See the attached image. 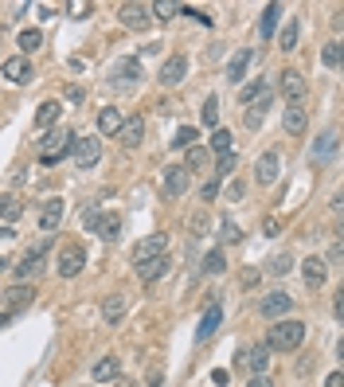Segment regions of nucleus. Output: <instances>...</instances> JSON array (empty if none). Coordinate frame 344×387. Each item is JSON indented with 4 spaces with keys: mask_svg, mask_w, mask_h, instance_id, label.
<instances>
[{
    "mask_svg": "<svg viewBox=\"0 0 344 387\" xmlns=\"http://www.w3.org/2000/svg\"><path fill=\"white\" fill-rule=\"evenodd\" d=\"M262 231H266V235H270V239H274V235H278V231H282V223H278V219H274V215H270V219H266V223H262Z\"/></svg>",
    "mask_w": 344,
    "mask_h": 387,
    "instance_id": "obj_47",
    "label": "nucleus"
},
{
    "mask_svg": "<svg viewBox=\"0 0 344 387\" xmlns=\"http://www.w3.org/2000/svg\"><path fill=\"white\" fill-rule=\"evenodd\" d=\"M43 254H47V239H43L40 246H32V251L20 258V266H16V282L20 286H28L32 278H40V270H43Z\"/></svg>",
    "mask_w": 344,
    "mask_h": 387,
    "instance_id": "obj_6",
    "label": "nucleus"
},
{
    "mask_svg": "<svg viewBox=\"0 0 344 387\" xmlns=\"http://www.w3.org/2000/svg\"><path fill=\"white\" fill-rule=\"evenodd\" d=\"M4 78L16 86L32 83V59H24V55H12V59H4Z\"/></svg>",
    "mask_w": 344,
    "mask_h": 387,
    "instance_id": "obj_17",
    "label": "nucleus"
},
{
    "mask_svg": "<svg viewBox=\"0 0 344 387\" xmlns=\"http://www.w3.org/2000/svg\"><path fill=\"white\" fill-rule=\"evenodd\" d=\"M165 246H168V235H165V231H157V235L141 239V243L134 246V262H149V258H157V254H165Z\"/></svg>",
    "mask_w": 344,
    "mask_h": 387,
    "instance_id": "obj_13",
    "label": "nucleus"
},
{
    "mask_svg": "<svg viewBox=\"0 0 344 387\" xmlns=\"http://www.w3.org/2000/svg\"><path fill=\"white\" fill-rule=\"evenodd\" d=\"M239 239H243V231H239L231 219H223V243H239Z\"/></svg>",
    "mask_w": 344,
    "mask_h": 387,
    "instance_id": "obj_45",
    "label": "nucleus"
},
{
    "mask_svg": "<svg viewBox=\"0 0 344 387\" xmlns=\"http://www.w3.org/2000/svg\"><path fill=\"white\" fill-rule=\"evenodd\" d=\"M118 16H121V24H126V28H134V32H145V28L153 24L149 4H121V8H118Z\"/></svg>",
    "mask_w": 344,
    "mask_h": 387,
    "instance_id": "obj_11",
    "label": "nucleus"
},
{
    "mask_svg": "<svg viewBox=\"0 0 344 387\" xmlns=\"http://www.w3.org/2000/svg\"><path fill=\"white\" fill-rule=\"evenodd\" d=\"M12 235H16L12 227H0V239H12Z\"/></svg>",
    "mask_w": 344,
    "mask_h": 387,
    "instance_id": "obj_57",
    "label": "nucleus"
},
{
    "mask_svg": "<svg viewBox=\"0 0 344 387\" xmlns=\"http://www.w3.org/2000/svg\"><path fill=\"white\" fill-rule=\"evenodd\" d=\"M184 75H188V59H184V55H168L157 78H160V86H180V83H184Z\"/></svg>",
    "mask_w": 344,
    "mask_h": 387,
    "instance_id": "obj_10",
    "label": "nucleus"
},
{
    "mask_svg": "<svg viewBox=\"0 0 344 387\" xmlns=\"http://www.w3.org/2000/svg\"><path fill=\"white\" fill-rule=\"evenodd\" d=\"M59 114H63V106H59V102H43V106L35 109V133H47V129H55Z\"/></svg>",
    "mask_w": 344,
    "mask_h": 387,
    "instance_id": "obj_27",
    "label": "nucleus"
},
{
    "mask_svg": "<svg viewBox=\"0 0 344 387\" xmlns=\"http://www.w3.org/2000/svg\"><path fill=\"white\" fill-rule=\"evenodd\" d=\"M71 157H75L78 169H94V165H98V157H102V141H98V137H75Z\"/></svg>",
    "mask_w": 344,
    "mask_h": 387,
    "instance_id": "obj_9",
    "label": "nucleus"
},
{
    "mask_svg": "<svg viewBox=\"0 0 344 387\" xmlns=\"http://www.w3.org/2000/svg\"><path fill=\"white\" fill-rule=\"evenodd\" d=\"M40 43H43V35L35 32V28H24V32H20V51H24V59L32 55L35 47H40Z\"/></svg>",
    "mask_w": 344,
    "mask_h": 387,
    "instance_id": "obj_37",
    "label": "nucleus"
},
{
    "mask_svg": "<svg viewBox=\"0 0 344 387\" xmlns=\"http://www.w3.org/2000/svg\"><path fill=\"white\" fill-rule=\"evenodd\" d=\"M63 215H67V203H63V200H47V203L40 208V227L51 235V231L63 223Z\"/></svg>",
    "mask_w": 344,
    "mask_h": 387,
    "instance_id": "obj_18",
    "label": "nucleus"
},
{
    "mask_svg": "<svg viewBox=\"0 0 344 387\" xmlns=\"http://www.w3.org/2000/svg\"><path fill=\"white\" fill-rule=\"evenodd\" d=\"M121 126H126V114H121V109L106 106V109L98 114V133H102V137H118Z\"/></svg>",
    "mask_w": 344,
    "mask_h": 387,
    "instance_id": "obj_21",
    "label": "nucleus"
},
{
    "mask_svg": "<svg viewBox=\"0 0 344 387\" xmlns=\"http://www.w3.org/2000/svg\"><path fill=\"white\" fill-rule=\"evenodd\" d=\"M109 78H114V86H137L141 83V63L137 59H118L114 71H109Z\"/></svg>",
    "mask_w": 344,
    "mask_h": 387,
    "instance_id": "obj_12",
    "label": "nucleus"
},
{
    "mask_svg": "<svg viewBox=\"0 0 344 387\" xmlns=\"http://www.w3.org/2000/svg\"><path fill=\"white\" fill-rule=\"evenodd\" d=\"M239 368L251 371V376H266V364H270V348L266 345H254V348H239Z\"/></svg>",
    "mask_w": 344,
    "mask_h": 387,
    "instance_id": "obj_8",
    "label": "nucleus"
},
{
    "mask_svg": "<svg viewBox=\"0 0 344 387\" xmlns=\"http://www.w3.org/2000/svg\"><path fill=\"white\" fill-rule=\"evenodd\" d=\"M20 211H24V203H20L16 196H4V200H0V227H12L20 219Z\"/></svg>",
    "mask_w": 344,
    "mask_h": 387,
    "instance_id": "obj_31",
    "label": "nucleus"
},
{
    "mask_svg": "<svg viewBox=\"0 0 344 387\" xmlns=\"http://www.w3.org/2000/svg\"><path fill=\"white\" fill-rule=\"evenodd\" d=\"M219 325H223V302H219V297H211L208 309H203V317H200V325H196V345H208V340L215 337Z\"/></svg>",
    "mask_w": 344,
    "mask_h": 387,
    "instance_id": "obj_4",
    "label": "nucleus"
},
{
    "mask_svg": "<svg viewBox=\"0 0 344 387\" xmlns=\"http://www.w3.org/2000/svg\"><path fill=\"white\" fill-rule=\"evenodd\" d=\"M168 266H172L168 254H157V258H149V262H137V278H141L145 286H153L157 278H165V274H168Z\"/></svg>",
    "mask_w": 344,
    "mask_h": 387,
    "instance_id": "obj_15",
    "label": "nucleus"
},
{
    "mask_svg": "<svg viewBox=\"0 0 344 387\" xmlns=\"http://www.w3.org/2000/svg\"><path fill=\"white\" fill-rule=\"evenodd\" d=\"M282 83H278V90H282V98L290 102V106H302V98L309 94V83H305L302 71H285V75H278Z\"/></svg>",
    "mask_w": 344,
    "mask_h": 387,
    "instance_id": "obj_7",
    "label": "nucleus"
},
{
    "mask_svg": "<svg viewBox=\"0 0 344 387\" xmlns=\"http://www.w3.org/2000/svg\"><path fill=\"white\" fill-rule=\"evenodd\" d=\"M203 165H208V149H203V145H192V149L184 153V165H180V169H184V172H200Z\"/></svg>",
    "mask_w": 344,
    "mask_h": 387,
    "instance_id": "obj_32",
    "label": "nucleus"
},
{
    "mask_svg": "<svg viewBox=\"0 0 344 387\" xmlns=\"http://www.w3.org/2000/svg\"><path fill=\"white\" fill-rule=\"evenodd\" d=\"M188 231H192V239H203V235H208V215H203V211H196L192 223H188Z\"/></svg>",
    "mask_w": 344,
    "mask_h": 387,
    "instance_id": "obj_43",
    "label": "nucleus"
},
{
    "mask_svg": "<svg viewBox=\"0 0 344 387\" xmlns=\"http://www.w3.org/2000/svg\"><path fill=\"white\" fill-rule=\"evenodd\" d=\"M282 129H285L290 137H302L305 129H309V114H305L302 106H285V109H282Z\"/></svg>",
    "mask_w": 344,
    "mask_h": 387,
    "instance_id": "obj_16",
    "label": "nucleus"
},
{
    "mask_svg": "<svg viewBox=\"0 0 344 387\" xmlns=\"http://www.w3.org/2000/svg\"><path fill=\"white\" fill-rule=\"evenodd\" d=\"M282 4H266V8H262V20H259V35L262 40H270V35L278 32V20H282Z\"/></svg>",
    "mask_w": 344,
    "mask_h": 387,
    "instance_id": "obj_29",
    "label": "nucleus"
},
{
    "mask_svg": "<svg viewBox=\"0 0 344 387\" xmlns=\"http://www.w3.org/2000/svg\"><path fill=\"white\" fill-rule=\"evenodd\" d=\"M302 340H305L302 321L282 317V321H274V325L266 328V340H262V345H266L270 352H294V348H302Z\"/></svg>",
    "mask_w": 344,
    "mask_h": 387,
    "instance_id": "obj_1",
    "label": "nucleus"
},
{
    "mask_svg": "<svg viewBox=\"0 0 344 387\" xmlns=\"http://www.w3.org/2000/svg\"><path fill=\"white\" fill-rule=\"evenodd\" d=\"M336 149H340V141H336V129H328V133H321V137H317V145H313V149H309L313 165H325V160L333 157Z\"/></svg>",
    "mask_w": 344,
    "mask_h": 387,
    "instance_id": "obj_24",
    "label": "nucleus"
},
{
    "mask_svg": "<svg viewBox=\"0 0 344 387\" xmlns=\"http://www.w3.org/2000/svg\"><path fill=\"white\" fill-rule=\"evenodd\" d=\"M126 309H129V297L109 294L106 302H102V321H106V325H118V321L126 317Z\"/></svg>",
    "mask_w": 344,
    "mask_h": 387,
    "instance_id": "obj_25",
    "label": "nucleus"
},
{
    "mask_svg": "<svg viewBox=\"0 0 344 387\" xmlns=\"http://www.w3.org/2000/svg\"><path fill=\"white\" fill-rule=\"evenodd\" d=\"M251 59H254V51H251V47H239L235 55H231V63H227V83H243Z\"/></svg>",
    "mask_w": 344,
    "mask_h": 387,
    "instance_id": "obj_20",
    "label": "nucleus"
},
{
    "mask_svg": "<svg viewBox=\"0 0 344 387\" xmlns=\"http://www.w3.org/2000/svg\"><path fill=\"white\" fill-rule=\"evenodd\" d=\"M86 266V246L83 243H67L59 251V262H55V270H59V278H78Z\"/></svg>",
    "mask_w": 344,
    "mask_h": 387,
    "instance_id": "obj_3",
    "label": "nucleus"
},
{
    "mask_svg": "<svg viewBox=\"0 0 344 387\" xmlns=\"http://www.w3.org/2000/svg\"><path fill=\"white\" fill-rule=\"evenodd\" d=\"M290 309H294V297L285 294V290H274V294H266V297L259 302V317H266V321L290 317Z\"/></svg>",
    "mask_w": 344,
    "mask_h": 387,
    "instance_id": "obj_5",
    "label": "nucleus"
},
{
    "mask_svg": "<svg viewBox=\"0 0 344 387\" xmlns=\"http://www.w3.org/2000/svg\"><path fill=\"white\" fill-rule=\"evenodd\" d=\"M94 231H98L106 243H114V239L121 235V215H118V211H106V215H98V227H94Z\"/></svg>",
    "mask_w": 344,
    "mask_h": 387,
    "instance_id": "obj_30",
    "label": "nucleus"
},
{
    "mask_svg": "<svg viewBox=\"0 0 344 387\" xmlns=\"http://www.w3.org/2000/svg\"><path fill=\"white\" fill-rule=\"evenodd\" d=\"M177 12H180V4H172V0H157V4L149 8V16H157V20H172Z\"/></svg>",
    "mask_w": 344,
    "mask_h": 387,
    "instance_id": "obj_39",
    "label": "nucleus"
},
{
    "mask_svg": "<svg viewBox=\"0 0 344 387\" xmlns=\"http://www.w3.org/2000/svg\"><path fill=\"white\" fill-rule=\"evenodd\" d=\"M192 145H200V133H196V126H180L177 137H172V149H192Z\"/></svg>",
    "mask_w": 344,
    "mask_h": 387,
    "instance_id": "obj_33",
    "label": "nucleus"
},
{
    "mask_svg": "<svg viewBox=\"0 0 344 387\" xmlns=\"http://www.w3.org/2000/svg\"><path fill=\"white\" fill-rule=\"evenodd\" d=\"M243 192H247V188H243V184H239V180H235V184L227 188V200H243Z\"/></svg>",
    "mask_w": 344,
    "mask_h": 387,
    "instance_id": "obj_51",
    "label": "nucleus"
},
{
    "mask_svg": "<svg viewBox=\"0 0 344 387\" xmlns=\"http://www.w3.org/2000/svg\"><path fill=\"white\" fill-rule=\"evenodd\" d=\"M149 387H165V376H160V371H157V368H153V371H149Z\"/></svg>",
    "mask_w": 344,
    "mask_h": 387,
    "instance_id": "obj_55",
    "label": "nucleus"
},
{
    "mask_svg": "<svg viewBox=\"0 0 344 387\" xmlns=\"http://www.w3.org/2000/svg\"><path fill=\"white\" fill-rule=\"evenodd\" d=\"M259 278H262L259 270H247V274H243V286H259Z\"/></svg>",
    "mask_w": 344,
    "mask_h": 387,
    "instance_id": "obj_52",
    "label": "nucleus"
},
{
    "mask_svg": "<svg viewBox=\"0 0 344 387\" xmlns=\"http://www.w3.org/2000/svg\"><path fill=\"white\" fill-rule=\"evenodd\" d=\"M118 387H141L137 379H118Z\"/></svg>",
    "mask_w": 344,
    "mask_h": 387,
    "instance_id": "obj_56",
    "label": "nucleus"
},
{
    "mask_svg": "<svg viewBox=\"0 0 344 387\" xmlns=\"http://www.w3.org/2000/svg\"><path fill=\"white\" fill-rule=\"evenodd\" d=\"M32 297H35L32 286H12V290H4V313L28 309V305H32Z\"/></svg>",
    "mask_w": 344,
    "mask_h": 387,
    "instance_id": "obj_22",
    "label": "nucleus"
},
{
    "mask_svg": "<svg viewBox=\"0 0 344 387\" xmlns=\"http://www.w3.org/2000/svg\"><path fill=\"white\" fill-rule=\"evenodd\" d=\"M290 270H294V258H290V251H285V254H274V258H270V274H278V278H285Z\"/></svg>",
    "mask_w": 344,
    "mask_h": 387,
    "instance_id": "obj_38",
    "label": "nucleus"
},
{
    "mask_svg": "<svg viewBox=\"0 0 344 387\" xmlns=\"http://www.w3.org/2000/svg\"><path fill=\"white\" fill-rule=\"evenodd\" d=\"M211 383L227 387V383H231V371H227V368H215V371H211Z\"/></svg>",
    "mask_w": 344,
    "mask_h": 387,
    "instance_id": "obj_46",
    "label": "nucleus"
},
{
    "mask_svg": "<svg viewBox=\"0 0 344 387\" xmlns=\"http://www.w3.org/2000/svg\"><path fill=\"white\" fill-rule=\"evenodd\" d=\"M328 262H333V266H340V243L328 246Z\"/></svg>",
    "mask_w": 344,
    "mask_h": 387,
    "instance_id": "obj_54",
    "label": "nucleus"
},
{
    "mask_svg": "<svg viewBox=\"0 0 344 387\" xmlns=\"http://www.w3.org/2000/svg\"><path fill=\"white\" fill-rule=\"evenodd\" d=\"M325 387H344V371H328Z\"/></svg>",
    "mask_w": 344,
    "mask_h": 387,
    "instance_id": "obj_50",
    "label": "nucleus"
},
{
    "mask_svg": "<svg viewBox=\"0 0 344 387\" xmlns=\"http://www.w3.org/2000/svg\"><path fill=\"white\" fill-rule=\"evenodd\" d=\"M211 149L223 157V153H231V129H219L215 126V133H211Z\"/></svg>",
    "mask_w": 344,
    "mask_h": 387,
    "instance_id": "obj_40",
    "label": "nucleus"
},
{
    "mask_svg": "<svg viewBox=\"0 0 344 387\" xmlns=\"http://www.w3.org/2000/svg\"><path fill=\"white\" fill-rule=\"evenodd\" d=\"M266 94H270V86H266V78H254V83H251V86H243V90H239V98H243V102H247V106H251V102H254V98H266Z\"/></svg>",
    "mask_w": 344,
    "mask_h": 387,
    "instance_id": "obj_36",
    "label": "nucleus"
},
{
    "mask_svg": "<svg viewBox=\"0 0 344 387\" xmlns=\"http://www.w3.org/2000/svg\"><path fill=\"white\" fill-rule=\"evenodd\" d=\"M231 172H235V153H223V157L215 160V180L231 177Z\"/></svg>",
    "mask_w": 344,
    "mask_h": 387,
    "instance_id": "obj_41",
    "label": "nucleus"
},
{
    "mask_svg": "<svg viewBox=\"0 0 344 387\" xmlns=\"http://www.w3.org/2000/svg\"><path fill=\"white\" fill-rule=\"evenodd\" d=\"M278 47H282V51H294L297 47V20H285V28L278 32Z\"/></svg>",
    "mask_w": 344,
    "mask_h": 387,
    "instance_id": "obj_35",
    "label": "nucleus"
},
{
    "mask_svg": "<svg viewBox=\"0 0 344 387\" xmlns=\"http://www.w3.org/2000/svg\"><path fill=\"white\" fill-rule=\"evenodd\" d=\"M223 266H227L223 246H215V251H208V254H203V274H223Z\"/></svg>",
    "mask_w": 344,
    "mask_h": 387,
    "instance_id": "obj_34",
    "label": "nucleus"
},
{
    "mask_svg": "<svg viewBox=\"0 0 344 387\" xmlns=\"http://www.w3.org/2000/svg\"><path fill=\"white\" fill-rule=\"evenodd\" d=\"M90 376H94V383H109V379H121V360L118 356H106V360H98L90 368Z\"/></svg>",
    "mask_w": 344,
    "mask_h": 387,
    "instance_id": "obj_28",
    "label": "nucleus"
},
{
    "mask_svg": "<svg viewBox=\"0 0 344 387\" xmlns=\"http://www.w3.org/2000/svg\"><path fill=\"white\" fill-rule=\"evenodd\" d=\"M83 223L94 231V227H98V211H94V208H86V211H83Z\"/></svg>",
    "mask_w": 344,
    "mask_h": 387,
    "instance_id": "obj_48",
    "label": "nucleus"
},
{
    "mask_svg": "<svg viewBox=\"0 0 344 387\" xmlns=\"http://www.w3.org/2000/svg\"><path fill=\"white\" fill-rule=\"evenodd\" d=\"M219 196V180H208V184H203V200H215Z\"/></svg>",
    "mask_w": 344,
    "mask_h": 387,
    "instance_id": "obj_49",
    "label": "nucleus"
},
{
    "mask_svg": "<svg viewBox=\"0 0 344 387\" xmlns=\"http://www.w3.org/2000/svg\"><path fill=\"white\" fill-rule=\"evenodd\" d=\"M321 63H325V67H340V43H328V47L321 51Z\"/></svg>",
    "mask_w": 344,
    "mask_h": 387,
    "instance_id": "obj_44",
    "label": "nucleus"
},
{
    "mask_svg": "<svg viewBox=\"0 0 344 387\" xmlns=\"http://www.w3.org/2000/svg\"><path fill=\"white\" fill-rule=\"evenodd\" d=\"M188 192V172L180 169V165H168L165 169V196L168 200H177V196Z\"/></svg>",
    "mask_w": 344,
    "mask_h": 387,
    "instance_id": "obj_19",
    "label": "nucleus"
},
{
    "mask_svg": "<svg viewBox=\"0 0 344 387\" xmlns=\"http://www.w3.org/2000/svg\"><path fill=\"white\" fill-rule=\"evenodd\" d=\"M118 137H121V145H126V149H137V145L145 141V118H141V114H134V118L121 126Z\"/></svg>",
    "mask_w": 344,
    "mask_h": 387,
    "instance_id": "obj_26",
    "label": "nucleus"
},
{
    "mask_svg": "<svg viewBox=\"0 0 344 387\" xmlns=\"http://www.w3.org/2000/svg\"><path fill=\"white\" fill-rule=\"evenodd\" d=\"M278 172H282V160H278V153H262L259 165H254V177H259V184H274Z\"/></svg>",
    "mask_w": 344,
    "mask_h": 387,
    "instance_id": "obj_23",
    "label": "nucleus"
},
{
    "mask_svg": "<svg viewBox=\"0 0 344 387\" xmlns=\"http://www.w3.org/2000/svg\"><path fill=\"white\" fill-rule=\"evenodd\" d=\"M302 274H305V286H309V290H321V286H325V278H328L325 258H321V254H309V258L302 262Z\"/></svg>",
    "mask_w": 344,
    "mask_h": 387,
    "instance_id": "obj_14",
    "label": "nucleus"
},
{
    "mask_svg": "<svg viewBox=\"0 0 344 387\" xmlns=\"http://www.w3.org/2000/svg\"><path fill=\"white\" fill-rule=\"evenodd\" d=\"M71 149H75V133H71L67 126H55V129H47L43 141H40V160L43 165H59Z\"/></svg>",
    "mask_w": 344,
    "mask_h": 387,
    "instance_id": "obj_2",
    "label": "nucleus"
},
{
    "mask_svg": "<svg viewBox=\"0 0 344 387\" xmlns=\"http://www.w3.org/2000/svg\"><path fill=\"white\" fill-rule=\"evenodd\" d=\"M247 387H274V383H270L266 376H251V379H247Z\"/></svg>",
    "mask_w": 344,
    "mask_h": 387,
    "instance_id": "obj_53",
    "label": "nucleus"
},
{
    "mask_svg": "<svg viewBox=\"0 0 344 387\" xmlns=\"http://www.w3.org/2000/svg\"><path fill=\"white\" fill-rule=\"evenodd\" d=\"M203 121H208V126H215V121H219V98H215V94L203 98Z\"/></svg>",
    "mask_w": 344,
    "mask_h": 387,
    "instance_id": "obj_42",
    "label": "nucleus"
}]
</instances>
